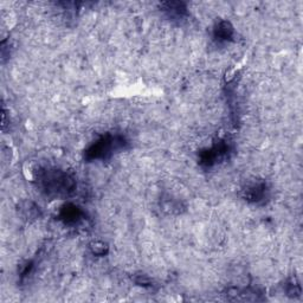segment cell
<instances>
[{
    "instance_id": "cell-1",
    "label": "cell",
    "mask_w": 303,
    "mask_h": 303,
    "mask_svg": "<svg viewBox=\"0 0 303 303\" xmlns=\"http://www.w3.org/2000/svg\"><path fill=\"white\" fill-rule=\"evenodd\" d=\"M39 182L46 194H68L74 187V182L68 174L58 171H45L39 178Z\"/></svg>"
},
{
    "instance_id": "cell-2",
    "label": "cell",
    "mask_w": 303,
    "mask_h": 303,
    "mask_svg": "<svg viewBox=\"0 0 303 303\" xmlns=\"http://www.w3.org/2000/svg\"><path fill=\"white\" fill-rule=\"evenodd\" d=\"M124 140L119 136H103V138L96 141L94 145L90 146L87 151V158L88 159H106L112 155L115 151L123 147Z\"/></svg>"
},
{
    "instance_id": "cell-3",
    "label": "cell",
    "mask_w": 303,
    "mask_h": 303,
    "mask_svg": "<svg viewBox=\"0 0 303 303\" xmlns=\"http://www.w3.org/2000/svg\"><path fill=\"white\" fill-rule=\"evenodd\" d=\"M227 151H229V147L223 142H220L219 145L213 146L211 150H209L208 152L202 155L203 162H205L206 165H212L214 162H217L218 160H221L224 156L227 154Z\"/></svg>"
},
{
    "instance_id": "cell-4",
    "label": "cell",
    "mask_w": 303,
    "mask_h": 303,
    "mask_svg": "<svg viewBox=\"0 0 303 303\" xmlns=\"http://www.w3.org/2000/svg\"><path fill=\"white\" fill-rule=\"evenodd\" d=\"M265 192H267V188H265L264 183H256V185H251L249 188L246 189V193H245L246 199L250 200V202L258 203L264 199Z\"/></svg>"
},
{
    "instance_id": "cell-5",
    "label": "cell",
    "mask_w": 303,
    "mask_h": 303,
    "mask_svg": "<svg viewBox=\"0 0 303 303\" xmlns=\"http://www.w3.org/2000/svg\"><path fill=\"white\" fill-rule=\"evenodd\" d=\"M164 11L172 18H182L186 14V7L182 2H165L162 4Z\"/></svg>"
},
{
    "instance_id": "cell-6",
    "label": "cell",
    "mask_w": 303,
    "mask_h": 303,
    "mask_svg": "<svg viewBox=\"0 0 303 303\" xmlns=\"http://www.w3.org/2000/svg\"><path fill=\"white\" fill-rule=\"evenodd\" d=\"M61 217L65 220V223H76L81 219L82 213H81L80 209L76 208L75 205H66L63 208Z\"/></svg>"
},
{
    "instance_id": "cell-7",
    "label": "cell",
    "mask_w": 303,
    "mask_h": 303,
    "mask_svg": "<svg viewBox=\"0 0 303 303\" xmlns=\"http://www.w3.org/2000/svg\"><path fill=\"white\" fill-rule=\"evenodd\" d=\"M234 34V28L227 22H221L214 30V36L218 40H227Z\"/></svg>"
},
{
    "instance_id": "cell-8",
    "label": "cell",
    "mask_w": 303,
    "mask_h": 303,
    "mask_svg": "<svg viewBox=\"0 0 303 303\" xmlns=\"http://www.w3.org/2000/svg\"><path fill=\"white\" fill-rule=\"evenodd\" d=\"M104 247L103 244H95L94 246H92V250H94L95 253H97V255H101V253L104 252Z\"/></svg>"
}]
</instances>
